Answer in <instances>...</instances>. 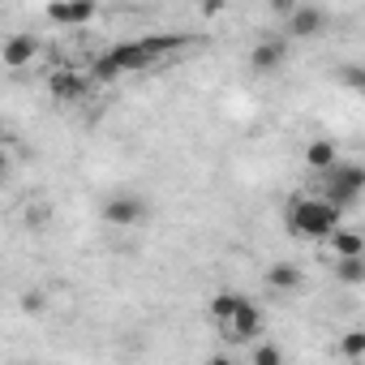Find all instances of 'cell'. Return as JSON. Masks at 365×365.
<instances>
[{
	"instance_id": "obj_3",
	"label": "cell",
	"mask_w": 365,
	"mask_h": 365,
	"mask_svg": "<svg viewBox=\"0 0 365 365\" xmlns=\"http://www.w3.org/2000/svg\"><path fill=\"white\" fill-rule=\"evenodd\" d=\"M322 194L339 207H352L361 194H365V163L356 159H339L335 168L322 172Z\"/></svg>"
},
{
	"instance_id": "obj_17",
	"label": "cell",
	"mask_w": 365,
	"mask_h": 365,
	"mask_svg": "<svg viewBox=\"0 0 365 365\" xmlns=\"http://www.w3.org/2000/svg\"><path fill=\"white\" fill-rule=\"evenodd\" d=\"M339 356L361 361V356H365V331H344V335H339Z\"/></svg>"
},
{
	"instance_id": "obj_8",
	"label": "cell",
	"mask_w": 365,
	"mask_h": 365,
	"mask_svg": "<svg viewBox=\"0 0 365 365\" xmlns=\"http://www.w3.org/2000/svg\"><path fill=\"white\" fill-rule=\"evenodd\" d=\"M284 61H288V43L284 39H258L254 52H250V69L254 73H275Z\"/></svg>"
},
{
	"instance_id": "obj_7",
	"label": "cell",
	"mask_w": 365,
	"mask_h": 365,
	"mask_svg": "<svg viewBox=\"0 0 365 365\" xmlns=\"http://www.w3.org/2000/svg\"><path fill=\"white\" fill-rule=\"evenodd\" d=\"M95 14H99V0H52L48 5V18L56 26H86L95 22Z\"/></svg>"
},
{
	"instance_id": "obj_6",
	"label": "cell",
	"mask_w": 365,
	"mask_h": 365,
	"mask_svg": "<svg viewBox=\"0 0 365 365\" xmlns=\"http://www.w3.org/2000/svg\"><path fill=\"white\" fill-rule=\"evenodd\" d=\"M91 82H95V78H86V73H78V69H56V73L48 78V91H52L56 103H82V99L91 95Z\"/></svg>"
},
{
	"instance_id": "obj_13",
	"label": "cell",
	"mask_w": 365,
	"mask_h": 365,
	"mask_svg": "<svg viewBox=\"0 0 365 365\" xmlns=\"http://www.w3.org/2000/svg\"><path fill=\"white\" fill-rule=\"evenodd\" d=\"M262 284H267L271 292H297V288H301V271H297L292 262H275V267L262 271Z\"/></svg>"
},
{
	"instance_id": "obj_10",
	"label": "cell",
	"mask_w": 365,
	"mask_h": 365,
	"mask_svg": "<svg viewBox=\"0 0 365 365\" xmlns=\"http://www.w3.org/2000/svg\"><path fill=\"white\" fill-rule=\"evenodd\" d=\"M35 56H39V39H35V35H14V39L5 43V65H9V69H26Z\"/></svg>"
},
{
	"instance_id": "obj_14",
	"label": "cell",
	"mask_w": 365,
	"mask_h": 365,
	"mask_svg": "<svg viewBox=\"0 0 365 365\" xmlns=\"http://www.w3.org/2000/svg\"><path fill=\"white\" fill-rule=\"evenodd\" d=\"M241 305H245V297H241V292H232V288L215 292V297H211V322H215V327H224Z\"/></svg>"
},
{
	"instance_id": "obj_9",
	"label": "cell",
	"mask_w": 365,
	"mask_h": 365,
	"mask_svg": "<svg viewBox=\"0 0 365 365\" xmlns=\"http://www.w3.org/2000/svg\"><path fill=\"white\" fill-rule=\"evenodd\" d=\"M322 26H327V14H322L318 5H297V9L288 14V35H297V39L322 35Z\"/></svg>"
},
{
	"instance_id": "obj_18",
	"label": "cell",
	"mask_w": 365,
	"mask_h": 365,
	"mask_svg": "<svg viewBox=\"0 0 365 365\" xmlns=\"http://www.w3.org/2000/svg\"><path fill=\"white\" fill-rule=\"evenodd\" d=\"M250 361H254V365H279V361H284V348H279V344H258V348L250 352Z\"/></svg>"
},
{
	"instance_id": "obj_11",
	"label": "cell",
	"mask_w": 365,
	"mask_h": 365,
	"mask_svg": "<svg viewBox=\"0 0 365 365\" xmlns=\"http://www.w3.org/2000/svg\"><path fill=\"white\" fill-rule=\"evenodd\" d=\"M335 163H339V146H335L331 138H314V142H305V168L327 172V168H335Z\"/></svg>"
},
{
	"instance_id": "obj_15",
	"label": "cell",
	"mask_w": 365,
	"mask_h": 365,
	"mask_svg": "<svg viewBox=\"0 0 365 365\" xmlns=\"http://www.w3.org/2000/svg\"><path fill=\"white\" fill-rule=\"evenodd\" d=\"M335 279H344V284H365V258H335Z\"/></svg>"
},
{
	"instance_id": "obj_19",
	"label": "cell",
	"mask_w": 365,
	"mask_h": 365,
	"mask_svg": "<svg viewBox=\"0 0 365 365\" xmlns=\"http://www.w3.org/2000/svg\"><path fill=\"white\" fill-rule=\"evenodd\" d=\"M297 5H301V0H267V9H271L275 18H284V22H288V14H292Z\"/></svg>"
},
{
	"instance_id": "obj_5",
	"label": "cell",
	"mask_w": 365,
	"mask_h": 365,
	"mask_svg": "<svg viewBox=\"0 0 365 365\" xmlns=\"http://www.w3.org/2000/svg\"><path fill=\"white\" fill-rule=\"evenodd\" d=\"M220 335H224L228 344H250V339H258V335H262V309H258L254 301H245V305L220 327Z\"/></svg>"
},
{
	"instance_id": "obj_4",
	"label": "cell",
	"mask_w": 365,
	"mask_h": 365,
	"mask_svg": "<svg viewBox=\"0 0 365 365\" xmlns=\"http://www.w3.org/2000/svg\"><path fill=\"white\" fill-rule=\"evenodd\" d=\"M146 215H150V207H146L142 194H112V198L103 202V220H108L112 228H138Z\"/></svg>"
},
{
	"instance_id": "obj_16",
	"label": "cell",
	"mask_w": 365,
	"mask_h": 365,
	"mask_svg": "<svg viewBox=\"0 0 365 365\" xmlns=\"http://www.w3.org/2000/svg\"><path fill=\"white\" fill-rule=\"evenodd\" d=\"M91 78H95V82H103V86L120 78V65L112 61V52H103V56H95V65H91Z\"/></svg>"
},
{
	"instance_id": "obj_20",
	"label": "cell",
	"mask_w": 365,
	"mask_h": 365,
	"mask_svg": "<svg viewBox=\"0 0 365 365\" xmlns=\"http://www.w3.org/2000/svg\"><path fill=\"white\" fill-rule=\"evenodd\" d=\"M224 9V0H202V14H220Z\"/></svg>"
},
{
	"instance_id": "obj_12",
	"label": "cell",
	"mask_w": 365,
	"mask_h": 365,
	"mask_svg": "<svg viewBox=\"0 0 365 365\" xmlns=\"http://www.w3.org/2000/svg\"><path fill=\"white\" fill-rule=\"evenodd\" d=\"M327 245H331L335 258H365V237H361L356 228H335V232L327 237Z\"/></svg>"
},
{
	"instance_id": "obj_2",
	"label": "cell",
	"mask_w": 365,
	"mask_h": 365,
	"mask_svg": "<svg viewBox=\"0 0 365 365\" xmlns=\"http://www.w3.org/2000/svg\"><path fill=\"white\" fill-rule=\"evenodd\" d=\"M190 43L194 39H185V35H142V39H125V43H116L108 52L120 65V73H138V69H150L155 61H163V56H172L180 48H190Z\"/></svg>"
},
{
	"instance_id": "obj_1",
	"label": "cell",
	"mask_w": 365,
	"mask_h": 365,
	"mask_svg": "<svg viewBox=\"0 0 365 365\" xmlns=\"http://www.w3.org/2000/svg\"><path fill=\"white\" fill-rule=\"evenodd\" d=\"M339 215H344V207H339V202L301 194V198H292V202H288L284 224H288V232H292L297 241H327V237L339 228Z\"/></svg>"
}]
</instances>
